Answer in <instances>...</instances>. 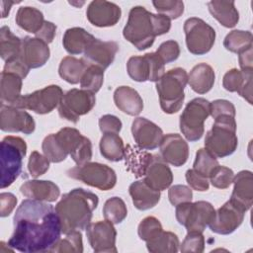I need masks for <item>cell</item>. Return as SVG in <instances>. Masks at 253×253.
I'll use <instances>...</instances> for the list:
<instances>
[{
  "label": "cell",
  "mask_w": 253,
  "mask_h": 253,
  "mask_svg": "<svg viewBox=\"0 0 253 253\" xmlns=\"http://www.w3.org/2000/svg\"><path fill=\"white\" fill-rule=\"evenodd\" d=\"M14 231L8 246L24 253L49 252L60 239L61 221L55 209L45 202L24 200L16 210Z\"/></svg>",
  "instance_id": "obj_1"
},
{
  "label": "cell",
  "mask_w": 253,
  "mask_h": 253,
  "mask_svg": "<svg viewBox=\"0 0 253 253\" xmlns=\"http://www.w3.org/2000/svg\"><path fill=\"white\" fill-rule=\"evenodd\" d=\"M98 204L97 195L82 188L64 194L54 208L61 221L62 233L86 229Z\"/></svg>",
  "instance_id": "obj_2"
},
{
  "label": "cell",
  "mask_w": 253,
  "mask_h": 253,
  "mask_svg": "<svg viewBox=\"0 0 253 253\" xmlns=\"http://www.w3.org/2000/svg\"><path fill=\"white\" fill-rule=\"evenodd\" d=\"M171 28V20L162 14H153L142 6H134L128 13L124 28V38L138 50L150 47L157 36L167 34Z\"/></svg>",
  "instance_id": "obj_3"
},
{
  "label": "cell",
  "mask_w": 253,
  "mask_h": 253,
  "mask_svg": "<svg viewBox=\"0 0 253 253\" xmlns=\"http://www.w3.org/2000/svg\"><path fill=\"white\" fill-rule=\"evenodd\" d=\"M235 118L221 115L214 119L212 127L207 132L205 146L216 158L231 155L237 148Z\"/></svg>",
  "instance_id": "obj_4"
},
{
  "label": "cell",
  "mask_w": 253,
  "mask_h": 253,
  "mask_svg": "<svg viewBox=\"0 0 253 253\" xmlns=\"http://www.w3.org/2000/svg\"><path fill=\"white\" fill-rule=\"evenodd\" d=\"M188 83V74L185 69L176 67L170 69L156 82L160 107L166 114H174L183 106L184 89Z\"/></svg>",
  "instance_id": "obj_5"
},
{
  "label": "cell",
  "mask_w": 253,
  "mask_h": 253,
  "mask_svg": "<svg viewBox=\"0 0 253 253\" xmlns=\"http://www.w3.org/2000/svg\"><path fill=\"white\" fill-rule=\"evenodd\" d=\"M26 154L27 144L23 138L8 135L2 139L0 145L1 189L11 186L19 177Z\"/></svg>",
  "instance_id": "obj_6"
},
{
  "label": "cell",
  "mask_w": 253,
  "mask_h": 253,
  "mask_svg": "<svg viewBox=\"0 0 253 253\" xmlns=\"http://www.w3.org/2000/svg\"><path fill=\"white\" fill-rule=\"evenodd\" d=\"M211 115V102L205 98L190 101L180 116V130L189 141H197L205 132L204 123Z\"/></svg>",
  "instance_id": "obj_7"
},
{
  "label": "cell",
  "mask_w": 253,
  "mask_h": 253,
  "mask_svg": "<svg viewBox=\"0 0 253 253\" xmlns=\"http://www.w3.org/2000/svg\"><path fill=\"white\" fill-rule=\"evenodd\" d=\"M213 206L206 201L186 202L176 206V218L188 232H201L209 226L214 215Z\"/></svg>",
  "instance_id": "obj_8"
},
{
  "label": "cell",
  "mask_w": 253,
  "mask_h": 253,
  "mask_svg": "<svg viewBox=\"0 0 253 253\" xmlns=\"http://www.w3.org/2000/svg\"><path fill=\"white\" fill-rule=\"evenodd\" d=\"M66 174L72 179L81 181L101 191L111 190L117 183L116 172L108 165L98 162H87L82 165H76L69 169Z\"/></svg>",
  "instance_id": "obj_9"
},
{
  "label": "cell",
  "mask_w": 253,
  "mask_h": 253,
  "mask_svg": "<svg viewBox=\"0 0 253 253\" xmlns=\"http://www.w3.org/2000/svg\"><path fill=\"white\" fill-rule=\"evenodd\" d=\"M184 32L187 48L193 54H206L214 44V29L200 18L192 17L187 19L184 23Z\"/></svg>",
  "instance_id": "obj_10"
},
{
  "label": "cell",
  "mask_w": 253,
  "mask_h": 253,
  "mask_svg": "<svg viewBox=\"0 0 253 253\" xmlns=\"http://www.w3.org/2000/svg\"><path fill=\"white\" fill-rule=\"evenodd\" d=\"M62 96V89L58 85H48L33 93L21 95L13 106L44 115L58 107Z\"/></svg>",
  "instance_id": "obj_11"
},
{
  "label": "cell",
  "mask_w": 253,
  "mask_h": 253,
  "mask_svg": "<svg viewBox=\"0 0 253 253\" xmlns=\"http://www.w3.org/2000/svg\"><path fill=\"white\" fill-rule=\"evenodd\" d=\"M96 104L95 94L83 89H71L63 94L58 105V114L62 119L76 124L79 118L89 113Z\"/></svg>",
  "instance_id": "obj_12"
},
{
  "label": "cell",
  "mask_w": 253,
  "mask_h": 253,
  "mask_svg": "<svg viewBox=\"0 0 253 253\" xmlns=\"http://www.w3.org/2000/svg\"><path fill=\"white\" fill-rule=\"evenodd\" d=\"M128 76L136 82H157L165 73V64L156 52L131 56L126 63Z\"/></svg>",
  "instance_id": "obj_13"
},
{
  "label": "cell",
  "mask_w": 253,
  "mask_h": 253,
  "mask_svg": "<svg viewBox=\"0 0 253 253\" xmlns=\"http://www.w3.org/2000/svg\"><path fill=\"white\" fill-rule=\"evenodd\" d=\"M245 212V210L229 200L214 211V215L209 224L210 229L221 235L230 234L240 226Z\"/></svg>",
  "instance_id": "obj_14"
},
{
  "label": "cell",
  "mask_w": 253,
  "mask_h": 253,
  "mask_svg": "<svg viewBox=\"0 0 253 253\" xmlns=\"http://www.w3.org/2000/svg\"><path fill=\"white\" fill-rule=\"evenodd\" d=\"M86 235L92 249L97 253H116L117 231L114 223L105 219L91 222L86 228Z\"/></svg>",
  "instance_id": "obj_15"
},
{
  "label": "cell",
  "mask_w": 253,
  "mask_h": 253,
  "mask_svg": "<svg viewBox=\"0 0 253 253\" xmlns=\"http://www.w3.org/2000/svg\"><path fill=\"white\" fill-rule=\"evenodd\" d=\"M0 128L5 132H22L31 134L35 131L34 118L24 109L1 105Z\"/></svg>",
  "instance_id": "obj_16"
},
{
  "label": "cell",
  "mask_w": 253,
  "mask_h": 253,
  "mask_svg": "<svg viewBox=\"0 0 253 253\" xmlns=\"http://www.w3.org/2000/svg\"><path fill=\"white\" fill-rule=\"evenodd\" d=\"M131 133L136 145L144 150L157 148L164 136L162 129L145 118H136L131 124Z\"/></svg>",
  "instance_id": "obj_17"
},
{
  "label": "cell",
  "mask_w": 253,
  "mask_h": 253,
  "mask_svg": "<svg viewBox=\"0 0 253 253\" xmlns=\"http://www.w3.org/2000/svg\"><path fill=\"white\" fill-rule=\"evenodd\" d=\"M122 16L120 6L105 0H95L90 2L86 11L88 21L100 28L115 26Z\"/></svg>",
  "instance_id": "obj_18"
},
{
  "label": "cell",
  "mask_w": 253,
  "mask_h": 253,
  "mask_svg": "<svg viewBox=\"0 0 253 253\" xmlns=\"http://www.w3.org/2000/svg\"><path fill=\"white\" fill-rule=\"evenodd\" d=\"M144 182L154 190L163 191L169 188L173 182V173L163 158L152 154L144 170Z\"/></svg>",
  "instance_id": "obj_19"
},
{
  "label": "cell",
  "mask_w": 253,
  "mask_h": 253,
  "mask_svg": "<svg viewBox=\"0 0 253 253\" xmlns=\"http://www.w3.org/2000/svg\"><path fill=\"white\" fill-rule=\"evenodd\" d=\"M118 50L119 44L116 42H103L95 39L83 53L82 59L87 65H94L105 70L115 60Z\"/></svg>",
  "instance_id": "obj_20"
},
{
  "label": "cell",
  "mask_w": 253,
  "mask_h": 253,
  "mask_svg": "<svg viewBox=\"0 0 253 253\" xmlns=\"http://www.w3.org/2000/svg\"><path fill=\"white\" fill-rule=\"evenodd\" d=\"M159 147L163 160L175 167L184 165L189 158L188 143L178 133L164 135Z\"/></svg>",
  "instance_id": "obj_21"
},
{
  "label": "cell",
  "mask_w": 253,
  "mask_h": 253,
  "mask_svg": "<svg viewBox=\"0 0 253 253\" xmlns=\"http://www.w3.org/2000/svg\"><path fill=\"white\" fill-rule=\"evenodd\" d=\"M50 55L48 44L38 38L25 37L22 39L20 52L21 60L31 69L43 66Z\"/></svg>",
  "instance_id": "obj_22"
},
{
  "label": "cell",
  "mask_w": 253,
  "mask_h": 253,
  "mask_svg": "<svg viewBox=\"0 0 253 253\" xmlns=\"http://www.w3.org/2000/svg\"><path fill=\"white\" fill-rule=\"evenodd\" d=\"M20 192L28 199L42 201L45 203L55 202L59 195L60 190L58 186L46 180H28L20 187Z\"/></svg>",
  "instance_id": "obj_23"
},
{
  "label": "cell",
  "mask_w": 253,
  "mask_h": 253,
  "mask_svg": "<svg viewBox=\"0 0 253 253\" xmlns=\"http://www.w3.org/2000/svg\"><path fill=\"white\" fill-rule=\"evenodd\" d=\"M233 191L229 200L240 206L246 211L253 204V176L249 170L238 172L233 178Z\"/></svg>",
  "instance_id": "obj_24"
},
{
  "label": "cell",
  "mask_w": 253,
  "mask_h": 253,
  "mask_svg": "<svg viewBox=\"0 0 253 253\" xmlns=\"http://www.w3.org/2000/svg\"><path fill=\"white\" fill-rule=\"evenodd\" d=\"M128 192L134 207L139 211L152 209L160 201V191L149 187L144 180H138L131 183Z\"/></svg>",
  "instance_id": "obj_25"
},
{
  "label": "cell",
  "mask_w": 253,
  "mask_h": 253,
  "mask_svg": "<svg viewBox=\"0 0 253 253\" xmlns=\"http://www.w3.org/2000/svg\"><path fill=\"white\" fill-rule=\"evenodd\" d=\"M117 108L129 116H137L143 110V101L136 90L129 86L118 87L114 92Z\"/></svg>",
  "instance_id": "obj_26"
},
{
  "label": "cell",
  "mask_w": 253,
  "mask_h": 253,
  "mask_svg": "<svg viewBox=\"0 0 253 253\" xmlns=\"http://www.w3.org/2000/svg\"><path fill=\"white\" fill-rule=\"evenodd\" d=\"M215 74L212 67L207 63L195 65L188 75V83L198 94L208 93L214 84Z\"/></svg>",
  "instance_id": "obj_27"
},
{
  "label": "cell",
  "mask_w": 253,
  "mask_h": 253,
  "mask_svg": "<svg viewBox=\"0 0 253 253\" xmlns=\"http://www.w3.org/2000/svg\"><path fill=\"white\" fill-rule=\"evenodd\" d=\"M94 40V36L89 34L83 28L74 27L65 31L62 44L68 53L75 55L84 53Z\"/></svg>",
  "instance_id": "obj_28"
},
{
  "label": "cell",
  "mask_w": 253,
  "mask_h": 253,
  "mask_svg": "<svg viewBox=\"0 0 253 253\" xmlns=\"http://www.w3.org/2000/svg\"><path fill=\"white\" fill-rule=\"evenodd\" d=\"M208 8L211 16L225 28H233L239 21V13L234 1L212 0L208 2Z\"/></svg>",
  "instance_id": "obj_29"
},
{
  "label": "cell",
  "mask_w": 253,
  "mask_h": 253,
  "mask_svg": "<svg viewBox=\"0 0 253 253\" xmlns=\"http://www.w3.org/2000/svg\"><path fill=\"white\" fill-rule=\"evenodd\" d=\"M23 78L10 72H1L0 101L1 105L13 106L21 96Z\"/></svg>",
  "instance_id": "obj_30"
},
{
  "label": "cell",
  "mask_w": 253,
  "mask_h": 253,
  "mask_svg": "<svg viewBox=\"0 0 253 253\" xmlns=\"http://www.w3.org/2000/svg\"><path fill=\"white\" fill-rule=\"evenodd\" d=\"M16 24L26 32L37 34L44 23L43 14L35 7L23 6L17 11Z\"/></svg>",
  "instance_id": "obj_31"
},
{
  "label": "cell",
  "mask_w": 253,
  "mask_h": 253,
  "mask_svg": "<svg viewBox=\"0 0 253 253\" xmlns=\"http://www.w3.org/2000/svg\"><path fill=\"white\" fill-rule=\"evenodd\" d=\"M101 155L112 162H118L125 158L126 147L119 133H104L100 139Z\"/></svg>",
  "instance_id": "obj_32"
},
{
  "label": "cell",
  "mask_w": 253,
  "mask_h": 253,
  "mask_svg": "<svg viewBox=\"0 0 253 253\" xmlns=\"http://www.w3.org/2000/svg\"><path fill=\"white\" fill-rule=\"evenodd\" d=\"M88 65L81 58L74 56H65L61 59L58 67L59 76L70 84H77L80 82L83 73Z\"/></svg>",
  "instance_id": "obj_33"
},
{
  "label": "cell",
  "mask_w": 253,
  "mask_h": 253,
  "mask_svg": "<svg viewBox=\"0 0 253 253\" xmlns=\"http://www.w3.org/2000/svg\"><path fill=\"white\" fill-rule=\"evenodd\" d=\"M22 39L14 35L7 26L0 29V55L6 62L20 56Z\"/></svg>",
  "instance_id": "obj_34"
},
{
  "label": "cell",
  "mask_w": 253,
  "mask_h": 253,
  "mask_svg": "<svg viewBox=\"0 0 253 253\" xmlns=\"http://www.w3.org/2000/svg\"><path fill=\"white\" fill-rule=\"evenodd\" d=\"M152 154L139 148L138 146L127 145L125 151L126 164L129 171H131L135 177H142L145 167L149 162Z\"/></svg>",
  "instance_id": "obj_35"
},
{
  "label": "cell",
  "mask_w": 253,
  "mask_h": 253,
  "mask_svg": "<svg viewBox=\"0 0 253 253\" xmlns=\"http://www.w3.org/2000/svg\"><path fill=\"white\" fill-rule=\"evenodd\" d=\"M146 247L152 253H176L179 251L180 242L175 233L162 230L158 235L146 242Z\"/></svg>",
  "instance_id": "obj_36"
},
{
  "label": "cell",
  "mask_w": 253,
  "mask_h": 253,
  "mask_svg": "<svg viewBox=\"0 0 253 253\" xmlns=\"http://www.w3.org/2000/svg\"><path fill=\"white\" fill-rule=\"evenodd\" d=\"M223 46L234 53H240L252 46V34L249 31L233 30L226 35Z\"/></svg>",
  "instance_id": "obj_37"
},
{
  "label": "cell",
  "mask_w": 253,
  "mask_h": 253,
  "mask_svg": "<svg viewBox=\"0 0 253 253\" xmlns=\"http://www.w3.org/2000/svg\"><path fill=\"white\" fill-rule=\"evenodd\" d=\"M103 215L105 219L114 224L123 222L127 215V209L125 202L119 197L108 199L103 208Z\"/></svg>",
  "instance_id": "obj_38"
},
{
  "label": "cell",
  "mask_w": 253,
  "mask_h": 253,
  "mask_svg": "<svg viewBox=\"0 0 253 253\" xmlns=\"http://www.w3.org/2000/svg\"><path fill=\"white\" fill-rule=\"evenodd\" d=\"M253 70L252 71H242L236 68L228 70L222 79V86L225 90L229 92H239L242 87L248 82L252 81Z\"/></svg>",
  "instance_id": "obj_39"
},
{
  "label": "cell",
  "mask_w": 253,
  "mask_h": 253,
  "mask_svg": "<svg viewBox=\"0 0 253 253\" xmlns=\"http://www.w3.org/2000/svg\"><path fill=\"white\" fill-rule=\"evenodd\" d=\"M55 253H81L83 252V240L80 230H75L65 234L64 238H60L49 250Z\"/></svg>",
  "instance_id": "obj_40"
},
{
  "label": "cell",
  "mask_w": 253,
  "mask_h": 253,
  "mask_svg": "<svg viewBox=\"0 0 253 253\" xmlns=\"http://www.w3.org/2000/svg\"><path fill=\"white\" fill-rule=\"evenodd\" d=\"M104 82V70L94 65H88L80 80L81 89L93 94L97 93Z\"/></svg>",
  "instance_id": "obj_41"
},
{
  "label": "cell",
  "mask_w": 253,
  "mask_h": 253,
  "mask_svg": "<svg viewBox=\"0 0 253 253\" xmlns=\"http://www.w3.org/2000/svg\"><path fill=\"white\" fill-rule=\"evenodd\" d=\"M218 165V161L214 155H212L208 149L201 148L196 153L193 169L209 178L212 170Z\"/></svg>",
  "instance_id": "obj_42"
},
{
  "label": "cell",
  "mask_w": 253,
  "mask_h": 253,
  "mask_svg": "<svg viewBox=\"0 0 253 253\" xmlns=\"http://www.w3.org/2000/svg\"><path fill=\"white\" fill-rule=\"evenodd\" d=\"M42 149L43 152V155L52 163H59L63 160L66 159L68 156L60 147L58 144L54 133L48 134L47 136L44 137L42 144Z\"/></svg>",
  "instance_id": "obj_43"
},
{
  "label": "cell",
  "mask_w": 253,
  "mask_h": 253,
  "mask_svg": "<svg viewBox=\"0 0 253 253\" xmlns=\"http://www.w3.org/2000/svg\"><path fill=\"white\" fill-rule=\"evenodd\" d=\"M158 14L168 17L170 20L178 19L184 13V3L179 0H158L152 1Z\"/></svg>",
  "instance_id": "obj_44"
},
{
  "label": "cell",
  "mask_w": 253,
  "mask_h": 253,
  "mask_svg": "<svg viewBox=\"0 0 253 253\" xmlns=\"http://www.w3.org/2000/svg\"><path fill=\"white\" fill-rule=\"evenodd\" d=\"M163 230L160 221L154 216L144 217L138 224L137 233L141 240L147 242Z\"/></svg>",
  "instance_id": "obj_45"
},
{
  "label": "cell",
  "mask_w": 253,
  "mask_h": 253,
  "mask_svg": "<svg viewBox=\"0 0 253 253\" xmlns=\"http://www.w3.org/2000/svg\"><path fill=\"white\" fill-rule=\"evenodd\" d=\"M209 178L213 187L217 189H226L232 184L234 173L230 168L218 165L212 170Z\"/></svg>",
  "instance_id": "obj_46"
},
{
  "label": "cell",
  "mask_w": 253,
  "mask_h": 253,
  "mask_svg": "<svg viewBox=\"0 0 253 253\" xmlns=\"http://www.w3.org/2000/svg\"><path fill=\"white\" fill-rule=\"evenodd\" d=\"M49 160L38 151H33L28 162V170L32 177L38 178L49 169Z\"/></svg>",
  "instance_id": "obj_47"
},
{
  "label": "cell",
  "mask_w": 253,
  "mask_h": 253,
  "mask_svg": "<svg viewBox=\"0 0 253 253\" xmlns=\"http://www.w3.org/2000/svg\"><path fill=\"white\" fill-rule=\"evenodd\" d=\"M205 249V237L201 232H188L182 244L180 245V251L183 253L195 252L202 253Z\"/></svg>",
  "instance_id": "obj_48"
},
{
  "label": "cell",
  "mask_w": 253,
  "mask_h": 253,
  "mask_svg": "<svg viewBox=\"0 0 253 253\" xmlns=\"http://www.w3.org/2000/svg\"><path fill=\"white\" fill-rule=\"evenodd\" d=\"M156 53L162 59L164 64L173 62L180 55L179 43L174 40L166 41L159 45L158 49L156 50Z\"/></svg>",
  "instance_id": "obj_49"
},
{
  "label": "cell",
  "mask_w": 253,
  "mask_h": 253,
  "mask_svg": "<svg viewBox=\"0 0 253 253\" xmlns=\"http://www.w3.org/2000/svg\"><path fill=\"white\" fill-rule=\"evenodd\" d=\"M168 198L173 206H177L182 203L192 202L193 192L188 186L174 185L168 190Z\"/></svg>",
  "instance_id": "obj_50"
},
{
  "label": "cell",
  "mask_w": 253,
  "mask_h": 253,
  "mask_svg": "<svg viewBox=\"0 0 253 253\" xmlns=\"http://www.w3.org/2000/svg\"><path fill=\"white\" fill-rule=\"evenodd\" d=\"M185 176H186L187 183L193 190H196L199 192H205L209 190V187H210L209 178L198 173L196 170L194 169L187 170Z\"/></svg>",
  "instance_id": "obj_51"
},
{
  "label": "cell",
  "mask_w": 253,
  "mask_h": 253,
  "mask_svg": "<svg viewBox=\"0 0 253 253\" xmlns=\"http://www.w3.org/2000/svg\"><path fill=\"white\" fill-rule=\"evenodd\" d=\"M235 107L234 105L227 101L222 99H217L212 102H211V115L213 119H215L218 116L221 115H228L235 118Z\"/></svg>",
  "instance_id": "obj_52"
},
{
  "label": "cell",
  "mask_w": 253,
  "mask_h": 253,
  "mask_svg": "<svg viewBox=\"0 0 253 253\" xmlns=\"http://www.w3.org/2000/svg\"><path fill=\"white\" fill-rule=\"evenodd\" d=\"M122 126L121 120L114 115H104L99 119V127L103 133H119Z\"/></svg>",
  "instance_id": "obj_53"
},
{
  "label": "cell",
  "mask_w": 253,
  "mask_h": 253,
  "mask_svg": "<svg viewBox=\"0 0 253 253\" xmlns=\"http://www.w3.org/2000/svg\"><path fill=\"white\" fill-rule=\"evenodd\" d=\"M17 198L12 193H1L0 194V215L6 217L10 215L15 207L17 206Z\"/></svg>",
  "instance_id": "obj_54"
},
{
  "label": "cell",
  "mask_w": 253,
  "mask_h": 253,
  "mask_svg": "<svg viewBox=\"0 0 253 253\" xmlns=\"http://www.w3.org/2000/svg\"><path fill=\"white\" fill-rule=\"evenodd\" d=\"M3 71L17 74L21 78L24 79L28 75V73L30 71V68L21 60L20 57H17V58H15L13 60L6 61L5 65H4Z\"/></svg>",
  "instance_id": "obj_55"
},
{
  "label": "cell",
  "mask_w": 253,
  "mask_h": 253,
  "mask_svg": "<svg viewBox=\"0 0 253 253\" xmlns=\"http://www.w3.org/2000/svg\"><path fill=\"white\" fill-rule=\"evenodd\" d=\"M55 32H56V26L49 21H44L41 30L36 34V38L43 41L48 44L52 42L55 37Z\"/></svg>",
  "instance_id": "obj_56"
},
{
  "label": "cell",
  "mask_w": 253,
  "mask_h": 253,
  "mask_svg": "<svg viewBox=\"0 0 253 253\" xmlns=\"http://www.w3.org/2000/svg\"><path fill=\"white\" fill-rule=\"evenodd\" d=\"M252 46L246 50L239 53V66L242 71H252L253 70V60H252Z\"/></svg>",
  "instance_id": "obj_57"
},
{
  "label": "cell",
  "mask_w": 253,
  "mask_h": 253,
  "mask_svg": "<svg viewBox=\"0 0 253 253\" xmlns=\"http://www.w3.org/2000/svg\"><path fill=\"white\" fill-rule=\"evenodd\" d=\"M15 4V2H6V1H1V6H2V9H1V17L2 18H5L8 16L9 14V11H10V8L11 6Z\"/></svg>",
  "instance_id": "obj_58"
}]
</instances>
